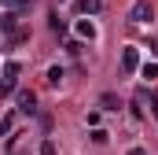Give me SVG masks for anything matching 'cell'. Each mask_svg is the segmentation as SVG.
I'll return each mask as SVG.
<instances>
[{
	"label": "cell",
	"instance_id": "5",
	"mask_svg": "<svg viewBox=\"0 0 158 155\" xmlns=\"http://www.w3.org/2000/svg\"><path fill=\"white\" fill-rule=\"evenodd\" d=\"M143 104H147V89H136V96H132V115L136 118L143 115Z\"/></svg>",
	"mask_w": 158,
	"mask_h": 155
},
{
	"label": "cell",
	"instance_id": "15",
	"mask_svg": "<svg viewBox=\"0 0 158 155\" xmlns=\"http://www.w3.org/2000/svg\"><path fill=\"white\" fill-rule=\"evenodd\" d=\"M4 74H7V78H19V74H22V67H19V63H7V67H4Z\"/></svg>",
	"mask_w": 158,
	"mask_h": 155
},
{
	"label": "cell",
	"instance_id": "16",
	"mask_svg": "<svg viewBox=\"0 0 158 155\" xmlns=\"http://www.w3.org/2000/svg\"><path fill=\"white\" fill-rule=\"evenodd\" d=\"M40 155H59V152H55V144H52V140H44V144H40Z\"/></svg>",
	"mask_w": 158,
	"mask_h": 155
},
{
	"label": "cell",
	"instance_id": "17",
	"mask_svg": "<svg viewBox=\"0 0 158 155\" xmlns=\"http://www.w3.org/2000/svg\"><path fill=\"white\" fill-rule=\"evenodd\" d=\"M11 126H15V118L7 115V118H4V122H0V133H11Z\"/></svg>",
	"mask_w": 158,
	"mask_h": 155
},
{
	"label": "cell",
	"instance_id": "3",
	"mask_svg": "<svg viewBox=\"0 0 158 155\" xmlns=\"http://www.w3.org/2000/svg\"><path fill=\"white\" fill-rule=\"evenodd\" d=\"M0 30H4V33H19V11L7 7V11L0 15Z\"/></svg>",
	"mask_w": 158,
	"mask_h": 155
},
{
	"label": "cell",
	"instance_id": "7",
	"mask_svg": "<svg viewBox=\"0 0 158 155\" xmlns=\"http://www.w3.org/2000/svg\"><path fill=\"white\" fill-rule=\"evenodd\" d=\"M48 26H52V33H59V37L66 33V22L59 19V11H52V19H48Z\"/></svg>",
	"mask_w": 158,
	"mask_h": 155
},
{
	"label": "cell",
	"instance_id": "12",
	"mask_svg": "<svg viewBox=\"0 0 158 155\" xmlns=\"http://www.w3.org/2000/svg\"><path fill=\"white\" fill-rule=\"evenodd\" d=\"M140 74L147 78V81H155V78H158V63H143V67H140Z\"/></svg>",
	"mask_w": 158,
	"mask_h": 155
},
{
	"label": "cell",
	"instance_id": "9",
	"mask_svg": "<svg viewBox=\"0 0 158 155\" xmlns=\"http://www.w3.org/2000/svg\"><path fill=\"white\" fill-rule=\"evenodd\" d=\"M15 81H19V78H0V100H4V96H11V92H15Z\"/></svg>",
	"mask_w": 158,
	"mask_h": 155
},
{
	"label": "cell",
	"instance_id": "14",
	"mask_svg": "<svg viewBox=\"0 0 158 155\" xmlns=\"http://www.w3.org/2000/svg\"><path fill=\"white\" fill-rule=\"evenodd\" d=\"M48 81L59 85V81H63V67H52V70H48Z\"/></svg>",
	"mask_w": 158,
	"mask_h": 155
},
{
	"label": "cell",
	"instance_id": "1",
	"mask_svg": "<svg viewBox=\"0 0 158 155\" xmlns=\"http://www.w3.org/2000/svg\"><path fill=\"white\" fill-rule=\"evenodd\" d=\"M151 15H155V11H151V4H147V0H136V4H132V11H129V19H132V22H151Z\"/></svg>",
	"mask_w": 158,
	"mask_h": 155
},
{
	"label": "cell",
	"instance_id": "10",
	"mask_svg": "<svg viewBox=\"0 0 158 155\" xmlns=\"http://www.w3.org/2000/svg\"><path fill=\"white\" fill-rule=\"evenodd\" d=\"M77 33H81L85 41H92V37H96V26H92L88 19H81V22H77Z\"/></svg>",
	"mask_w": 158,
	"mask_h": 155
},
{
	"label": "cell",
	"instance_id": "4",
	"mask_svg": "<svg viewBox=\"0 0 158 155\" xmlns=\"http://www.w3.org/2000/svg\"><path fill=\"white\" fill-rule=\"evenodd\" d=\"M136 67H140V52H136V48H125V52H121V70L132 74Z\"/></svg>",
	"mask_w": 158,
	"mask_h": 155
},
{
	"label": "cell",
	"instance_id": "11",
	"mask_svg": "<svg viewBox=\"0 0 158 155\" xmlns=\"http://www.w3.org/2000/svg\"><path fill=\"white\" fill-rule=\"evenodd\" d=\"M99 104H103V111H118V107H121L114 92H103V100H99Z\"/></svg>",
	"mask_w": 158,
	"mask_h": 155
},
{
	"label": "cell",
	"instance_id": "18",
	"mask_svg": "<svg viewBox=\"0 0 158 155\" xmlns=\"http://www.w3.org/2000/svg\"><path fill=\"white\" fill-rule=\"evenodd\" d=\"M151 111H155V118H158V96H151Z\"/></svg>",
	"mask_w": 158,
	"mask_h": 155
},
{
	"label": "cell",
	"instance_id": "8",
	"mask_svg": "<svg viewBox=\"0 0 158 155\" xmlns=\"http://www.w3.org/2000/svg\"><path fill=\"white\" fill-rule=\"evenodd\" d=\"M4 7H11V11H30L33 7V0H0Z\"/></svg>",
	"mask_w": 158,
	"mask_h": 155
},
{
	"label": "cell",
	"instance_id": "20",
	"mask_svg": "<svg viewBox=\"0 0 158 155\" xmlns=\"http://www.w3.org/2000/svg\"><path fill=\"white\" fill-rule=\"evenodd\" d=\"M59 4H66V0H59Z\"/></svg>",
	"mask_w": 158,
	"mask_h": 155
},
{
	"label": "cell",
	"instance_id": "19",
	"mask_svg": "<svg viewBox=\"0 0 158 155\" xmlns=\"http://www.w3.org/2000/svg\"><path fill=\"white\" fill-rule=\"evenodd\" d=\"M151 52H155V55H158V37H155V41H151Z\"/></svg>",
	"mask_w": 158,
	"mask_h": 155
},
{
	"label": "cell",
	"instance_id": "2",
	"mask_svg": "<svg viewBox=\"0 0 158 155\" xmlns=\"http://www.w3.org/2000/svg\"><path fill=\"white\" fill-rule=\"evenodd\" d=\"M15 100H19V111H22V115H37V96H33L30 89H22Z\"/></svg>",
	"mask_w": 158,
	"mask_h": 155
},
{
	"label": "cell",
	"instance_id": "6",
	"mask_svg": "<svg viewBox=\"0 0 158 155\" xmlns=\"http://www.w3.org/2000/svg\"><path fill=\"white\" fill-rule=\"evenodd\" d=\"M99 7H103V0H77V11H81V15H96Z\"/></svg>",
	"mask_w": 158,
	"mask_h": 155
},
{
	"label": "cell",
	"instance_id": "13",
	"mask_svg": "<svg viewBox=\"0 0 158 155\" xmlns=\"http://www.w3.org/2000/svg\"><path fill=\"white\" fill-rule=\"evenodd\" d=\"M107 137H110L107 129H99V126H92V140H96V144H107Z\"/></svg>",
	"mask_w": 158,
	"mask_h": 155
}]
</instances>
